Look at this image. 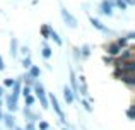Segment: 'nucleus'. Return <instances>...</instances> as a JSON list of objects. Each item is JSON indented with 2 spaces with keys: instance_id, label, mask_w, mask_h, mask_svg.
I'll return each mask as SVG.
<instances>
[{
  "instance_id": "1",
  "label": "nucleus",
  "mask_w": 135,
  "mask_h": 130,
  "mask_svg": "<svg viewBox=\"0 0 135 130\" xmlns=\"http://www.w3.org/2000/svg\"><path fill=\"white\" fill-rule=\"evenodd\" d=\"M12 87H14V93L10 94L9 98H7V108H9L10 111H14V110L17 108V98H19V91H21L19 82H16Z\"/></svg>"
},
{
  "instance_id": "2",
  "label": "nucleus",
  "mask_w": 135,
  "mask_h": 130,
  "mask_svg": "<svg viewBox=\"0 0 135 130\" xmlns=\"http://www.w3.org/2000/svg\"><path fill=\"white\" fill-rule=\"evenodd\" d=\"M113 9H115V0H103L99 5V14L101 16H113Z\"/></svg>"
},
{
  "instance_id": "3",
  "label": "nucleus",
  "mask_w": 135,
  "mask_h": 130,
  "mask_svg": "<svg viewBox=\"0 0 135 130\" xmlns=\"http://www.w3.org/2000/svg\"><path fill=\"white\" fill-rule=\"evenodd\" d=\"M60 14H62V19H63V22L67 24L69 27H77V19L72 16V14L69 12V10L65 9V7L62 5V10H60Z\"/></svg>"
},
{
  "instance_id": "4",
  "label": "nucleus",
  "mask_w": 135,
  "mask_h": 130,
  "mask_svg": "<svg viewBox=\"0 0 135 130\" xmlns=\"http://www.w3.org/2000/svg\"><path fill=\"white\" fill-rule=\"evenodd\" d=\"M34 93H36V96L40 98L41 101V106L43 108H48V101H46V94H45V89L41 84H34Z\"/></svg>"
},
{
  "instance_id": "5",
  "label": "nucleus",
  "mask_w": 135,
  "mask_h": 130,
  "mask_svg": "<svg viewBox=\"0 0 135 130\" xmlns=\"http://www.w3.org/2000/svg\"><path fill=\"white\" fill-rule=\"evenodd\" d=\"M116 75H118L125 84H128L130 87L135 86V75L133 74H130V72H116Z\"/></svg>"
},
{
  "instance_id": "6",
  "label": "nucleus",
  "mask_w": 135,
  "mask_h": 130,
  "mask_svg": "<svg viewBox=\"0 0 135 130\" xmlns=\"http://www.w3.org/2000/svg\"><path fill=\"white\" fill-rule=\"evenodd\" d=\"M89 21H91V24H92V26H94L96 29H99V31H101V33H106V34H111V29H109L108 26H104V24H103L101 21L94 19V17H91Z\"/></svg>"
},
{
  "instance_id": "7",
  "label": "nucleus",
  "mask_w": 135,
  "mask_h": 130,
  "mask_svg": "<svg viewBox=\"0 0 135 130\" xmlns=\"http://www.w3.org/2000/svg\"><path fill=\"white\" fill-rule=\"evenodd\" d=\"M50 101H51V106H53V110L58 113V117L62 118V122H65V115H63V111H62V108L58 106V101H56V98L53 96V94H50Z\"/></svg>"
},
{
  "instance_id": "8",
  "label": "nucleus",
  "mask_w": 135,
  "mask_h": 130,
  "mask_svg": "<svg viewBox=\"0 0 135 130\" xmlns=\"http://www.w3.org/2000/svg\"><path fill=\"white\" fill-rule=\"evenodd\" d=\"M120 51H122V48H120L116 43H109L108 46H106V53H108L109 57H118Z\"/></svg>"
},
{
  "instance_id": "9",
  "label": "nucleus",
  "mask_w": 135,
  "mask_h": 130,
  "mask_svg": "<svg viewBox=\"0 0 135 130\" xmlns=\"http://www.w3.org/2000/svg\"><path fill=\"white\" fill-rule=\"evenodd\" d=\"M74 94L75 93H72V89H70V87H63V98H65V101L67 103H72L74 101Z\"/></svg>"
},
{
  "instance_id": "10",
  "label": "nucleus",
  "mask_w": 135,
  "mask_h": 130,
  "mask_svg": "<svg viewBox=\"0 0 135 130\" xmlns=\"http://www.w3.org/2000/svg\"><path fill=\"white\" fill-rule=\"evenodd\" d=\"M41 55H43V58H45V60H48V58H51V55H53L51 48H50V46H48L46 43H43V50H41Z\"/></svg>"
},
{
  "instance_id": "11",
  "label": "nucleus",
  "mask_w": 135,
  "mask_h": 130,
  "mask_svg": "<svg viewBox=\"0 0 135 130\" xmlns=\"http://www.w3.org/2000/svg\"><path fill=\"white\" fill-rule=\"evenodd\" d=\"M27 70H29V72H27V74H29V75L33 77V79H36V77H40V74H41L40 67H36V65H31V67H29V69H27Z\"/></svg>"
},
{
  "instance_id": "12",
  "label": "nucleus",
  "mask_w": 135,
  "mask_h": 130,
  "mask_svg": "<svg viewBox=\"0 0 135 130\" xmlns=\"http://www.w3.org/2000/svg\"><path fill=\"white\" fill-rule=\"evenodd\" d=\"M48 38H50V40H53L56 45H58V46L62 45V40H60V36H58V33H56V31L51 29V31H50V36H48Z\"/></svg>"
},
{
  "instance_id": "13",
  "label": "nucleus",
  "mask_w": 135,
  "mask_h": 130,
  "mask_svg": "<svg viewBox=\"0 0 135 130\" xmlns=\"http://www.w3.org/2000/svg\"><path fill=\"white\" fill-rule=\"evenodd\" d=\"M17 53H19V51H17V40H16V38H12V41H10V55L16 57Z\"/></svg>"
},
{
  "instance_id": "14",
  "label": "nucleus",
  "mask_w": 135,
  "mask_h": 130,
  "mask_svg": "<svg viewBox=\"0 0 135 130\" xmlns=\"http://www.w3.org/2000/svg\"><path fill=\"white\" fill-rule=\"evenodd\" d=\"M89 55H91V46H89V45H84V46L80 48V57H82V58H87Z\"/></svg>"
},
{
  "instance_id": "15",
  "label": "nucleus",
  "mask_w": 135,
  "mask_h": 130,
  "mask_svg": "<svg viewBox=\"0 0 135 130\" xmlns=\"http://www.w3.org/2000/svg\"><path fill=\"white\" fill-rule=\"evenodd\" d=\"M115 43H116V45H118V46H120V48H122V50H123V48L127 46V43H128V40H127L125 36H122V38H118V40H116Z\"/></svg>"
},
{
  "instance_id": "16",
  "label": "nucleus",
  "mask_w": 135,
  "mask_h": 130,
  "mask_svg": "<svg viewBox=\"0 0 135 130\" xmlns=\"http://www.w3.org/2000/svg\"><path fill=\"white\" fill-rule=\"evenodd\" d=\"M50 31H51V27H50L48 24H45V26L41 27V36H43V38H46V40H48V36H50Z\"/></svg>"
},
{
  "instance_id": "17",
  "label": "nucleus",
  "mask_w": 135,
  "mask_h": 130,
  "mask_svg": "<svg viewBox=\"0 0 135 130\" xmlns=\"http://www.w3.org/2000/svg\"><path fill=\"white\" fill-rule=\"evenodd\" d=\"M115 7H118L120 10H127V9H128V5H127L123 0H115Z\"/></svg>"
},
{
  "instance_id": "18",
  "label": "nucleus",
  "mask_w": 135,
  "mask_h": 130,
  "mask_svg": "<svg viewBox=\"0 0 135 130\" xmlns=\"http://www.w3.org/2000/svg\"><path fill=\"white\" fill-rule=\"evenodd\" d=\"M31 65H33V64H31V58H29V55H27V57H26V58L22 60V67H24V69L27 70V69H29Z\"/></svg>"
},
{
  "instance_id": "19",
  "label": "nucleus",
  "mask_w": 135,
  "mask_h": 130,
  "mask_svg": "<svg viewBox=\"0 0 135 130\" xmlns=\"http://www.w3.org/2000/svg\"><path fill=\"white\" fill-rule=\"evenodd\" d=\"M14 84H16L14 79H5V80H3V86H5V87H12Z\"/></svg>"
},
{
  "instance_id": "20",
  "label": "nucleus",
  "mask_w": 135,
  "mask_h": 130,
  "mask_svg": "<svg viewBox=\"0 0 135 130\" xmlns=\"http://www.w3.org/2000/svg\"><path fill=\"white\" fill-rule=\"evenodd\" d=\"M70 80H72V86H74V89L77 91V79H75V74H74V72H70Z\"/></svg>"
},
{
  "instance_id": "21",
  "label": "nucleus",
  "mask_w": 135,
  "mask_h": 130,
  "mask_svg": "<svg viewBox=\"0 0 135 130\" xmlns=\"http://www.w3.org/2000/svg\"><path fill=\"white\" fill-rule=\"evenodd\" d=\"M5 120H7V127H14V118L12 117H9V115H7V117H5Z\"/></svg>"
},
{
  "instance_id": "22",
  "label": "nucleus",
  "mask_w": 135,
  "mask_h": 130,
  "mask_svg": "<svg viewBox=\"0 0 135 130\" xmlns=\"http://www.w3.org/2000/svg\"><path fill=\"white\" fill-rule=\"evenodd\" d=\"M24 98H26V103H27V104H29V106H31V104H33V103H34V98H33V96H31V94H27V96H24Z\"/></svg>"
},
{
  "instance_id": "23",
  "label": "nucleus",
  "mask_w": 135,
  "mask_h": 130,
  "mask_svg": "<svg viewBox=\"0 0 135 130\" xmlns=\"http://www.w3.org/2000/svg\"><path fill=\"white\" fill-rule=\"evenodd\" d=\"M127 40H128V41H132V40H135V33H133V31H132V33H128V34H127Z\"/></svg>"
},
{
  "instance_id": "24",
  "label": "nucleus",
  "mask_w": 135,
  "mask_h": 130,
  "mask_svg": "<svg viewBox=\"0 0 135 130\" xmlns=\"http://www.w3.org/2000/svg\"><path fill=\"white\" fill-rule=\"evenodd\" d=\"M128 118H130V120H133V118H135V113H133V106H132V108L128 110Z\"/></svg>"
},
{
  "instance_id": "25",
  "label": "nucleus",
  "mask_w": 135,
  "mask_h": 130,
  "mask_svg": "<svg viewBox=\"0 0 135 130\" xmlns=\"http://www.w3.org/2000/svg\"><path fill=\"white\" fill-rule=\"evenodd\" d=\"M40 128L41 130H48V123H46V122H40Z\"/></svg>"
},
{
  "instance_id": "26",
  "label": "nucleus",
  "mask_w": 135,
  "mask_h": 130,
  "mask_svg": "<svg viewBox=\"0 0 135 130\" xmlns=\"http://www.w3.org/2000/svg\"><path fill=\"white\" fill-rule=\"evenodd\" d=\"M22 94H24V96H27V94H31V89H29V87H24V89H22Z\"/></svg>"
},
{
  "instance_id": "27",
  "label": "nucleus",
  "mask_w": 135,
  "mask_h": 130,
  "mask_svg": "<svg viewBox=\"0 0 135 130\" xmlns=\"http://www.w3.org/2000/svg\"><path fill=\"white\" fill-rule=\"evenodd\" d=\"M21 51H22V53H24V55H26V57H27V55H29V48H27V46H24V48H21Z\"/></svg>"
},
{
  "instance_id": "28",
  "label": "nucleus",
  "mask_w": 135,
  "mask_h": 130,
  "mask_svg": "<svg viewBox=\"0 0 135 130\" xmlns=\"http://www.w3.org/2000/svg\"><path fill=\"white\" fill-rule=\"evenodd\" d=\"M123 2L127 3L128 7H132V5H135V0H123Z\"/></svg>"
},
{
  "instance_id": "29",
  "label": "nucleus",
  "mask_w": 135,
  "mask_h": 130,
  "mask_svg": "<svg viewBox=\"0 0 135 130\" xmlns=\"http://www.w3.org/2000/svg\"><path fill=\"white\" fill-rule=\"evenodd\" d=\"M5 69V64H3V60H2V57H0V70H3Z\"/></svg>"
},
{
  "instance_id": "30",
  "label": "nucleus",
  "mask_w": 135,
  "mask_h": 130,
  "mask_svg": "<svg viewBox=\"0 0 135 130\" xmlns=\"http://www.w3.org/2000/svg\"><path fill=\"white\" fill-rule=\"evenodd\" d=\"M26 130H34V127H33V125L29 123V125H27V128H26Z\"/></svg>"
},
{
  "instance_id": "31",
  "label": "nucleus",
  "mask_w": 135,
  "mask_h": 130,
  "mask_svg": "<svg viewBox=\"0 0 135 130\" xmlns=\"http://www.w3.org/2000/svg\"><path fill=\"white\" fill-rule=\"evenodd\" d=\"M2 94H3V87L0 86V98H2Z\"/></svg>"
},
{
  "instance_id": "32",
  "label": "nucleus",
  "mask_w": 135,
  "mask_h": 130,
  "mask_svg": "<svg viewBox=\"0 0 135 130\" xmlns=\"http://www.w3.org/2000/svg\"><path fill=\"white\" fill-rule=\"evenodd\" d=\"M0 120H2V103H0Z\"/></svg>"
}]
</instances>
